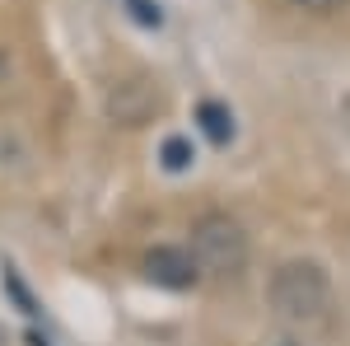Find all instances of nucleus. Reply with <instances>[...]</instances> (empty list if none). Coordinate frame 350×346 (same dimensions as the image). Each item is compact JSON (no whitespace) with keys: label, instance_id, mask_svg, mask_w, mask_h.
I'll use <instances>...</instances> for the list:
<instances>
[{"label":"nucleus","instance_id":"obj_2","mask_svg":"<svg viewBox=\"0 0 350 346\" xmlns=\"http://www.w3.org/2000/svg\"><path fill=\"white\" fill-rule=\"evenodd\" d=\"M191 258L201 267V276H215V281H234L243 267H247V234L234 215L211 211L191 225Z\"/></svg>","mask_w":350,"mask_h":346},{"label":"nucleus","instance_id":"obj_5","mask_svg":"<svg viewBox=\"0 0 350 346\" xmlns=\"http://www.w3.org/2000/svg\"><path fill=\"white\" fill-rule=\"evenodd\" d=\"M196 122H201V132H206L211 145H229L234 140V112L224 103H215V99H206V103L196 108Z\"/></svg>","mask_w":350,"mask_h":346},{"label":"nucleus","instance_id":"obj_7","mask_svg":"<svg viewBox=\"0 0 350 346\" xmlns=\"http://www.w3.org/2000/svg\"><path fill=\"white\" fill-rule=\"evenodd\" d=\"M131 5V19L135 24H145V28H159L163 24V14H159V5L154 0H126Z\"/></svg>","mask_w":350,"mask_h":346},{"label":"nucleus","instance_id":"obj_6","mask_svg":"<svg viewBox=\"0 0 350 346\" xmlns=\"http://www.w3.org/2000/svg\"><path fill=\"white\" fill-rule=\"evenodd\" d=\"M159 164L168 169V173H187L191 164H196L191 140H187V136H168V140H163V150H159Z\"/></svg>","mask_w":350,"mask_h":346},{"label":"nucleus","instance_id":"obj_3","mask_svg":"<svg viewBox=\"0 0 350 346\" xmlns=\"http://www.w3.org/2000/svg\"><path fill=\"white\" fill-rule=\"evenodd\" d=\"M145 276L163 286V291H191L196 281H201V267L191 258V248H150L145 253Z\"/></svg>","mask_w":350,"mask_h":346},{"label":"nucleus","instance_id":"obj_4","mask_svg":"<svg viewBox=\"0 0 350 346\" xmlns=\"http://www.w3.org/2000/svg\"><path fill=\"white\" fill-rule=\"evenodd\" d=\"M112 117L126 122V127H140L154 108H159V89L154 84H117V94L108 99Z\"/></svg>","mask_w":350,"mask_h":346},{"label":"nucleus","instance_id":"obj_1","mask_svg":"<svg viewBox=\"0 0 350 346\" xmlns=\"http://www.w3.org/2000/svg\"><path fill=\"white\" fill-rule=\"evenodd\" d=\"M271 314L295 328V332H318L332 323V281L318 262L295 258V262H280L271 276Z\"/></svg>","mask_w":350,"mask_h":346},{"label":"nucleus","instance_id":"obj_9","mask_svg":"<svg viewBox=\"0 0 350 346\" xmlns=\"http://www.w3.org/2000/svg\"><path fill=\"white\" fill-rule=\"evenodd\" d=\"M0 75H5V56H0Z\"/></svg>","mask_w":350,"mask_h":346},{"label":"nucleus","instance_id":"obj_8","mask_svg":"<svg viewBox=\"0 0 350 346\" xmlns=\"http://www.w3.org/2000/svg\"><path fill=\"white\" fill-rule=\"evenodd\" d=\"M299 10H308V14H336L346 0H295Z\"/></svg>","mask_w":350,"mask_h":346}]
</instances>
